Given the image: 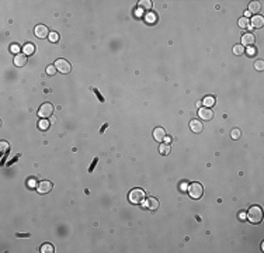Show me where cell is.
Segmentation results:
<instances>
[{
    "mask_svg": "<svg viewBox=\"0 0 264 253\" xmlns=\"http://www.w3.org/2000/svg\"><path fill=\"white\" fill-rule=\"evenodd\" d=\"M153 138H154V141H157V142H162V141H164V138H166V131H164V128H162V126H157V128H154V131H153Z\"/></svg>",
    "mask_w": 264,
    "mask_h": 253,
    "instance_id": "obj_10",
    "label": "cell"
},
{
    "mask_svg": "<svg viewBox=\"0 0 264 253\" xmlns=\"http://www.w3.org/2000/svg\"><path fill=\"white\" fill-rule=\"evenodd\" d=\"M164 142L170 143V142H171V136H167V135H166V138H164Z\"/></svg>",
    "mask_w": 264,
    "mask_h": 253,
    "instance_id": "obj_37",
    "label": "cell"
},
{
    "mask_svg": "<svg viewBox=\"0 0 264 253\" xmlns=\"http://www.w3.org/2000/svg\"><path fill=\"white\" fill-rule=\"evenodd\" d=\"M41 252L42 253H53L55 252V248H53L51 243H44L41 246Z\"/></svg>",
    "mask_w": 264,
    "mask_h": 253,
    "instance_id": "obj_19",
    "label": "cell"
},
{
    "mask_svg": "<svg viewBox=\"0 0 264 253\" xmlns=\"http://www.w3.org/2000/svg\"><path fill=\"white\" fill-rule=\"evenodd\" d=\"M139 6H141V8L151 10V8H152V2H151V0H142V2H139Z\"/></svg>",
    "mask_w": 264,
    "mask_h": 253,
    "instance_id": "obj_22",
    "label": "cell"
},
{
    "mask_svg": "<svg viewBox=\"0 0 264 253\" xmlns=\"http://www.w3.org/2000/svg\"><path fill=\"white\" fill-rule=\"evenodd\" d=\"M244 52H246V48H244L243 45H235V46H233V53L237 55V56L243 55Z\"/></svg>",
    "mask_w": 264,
    "mask_h": 253,
    "instance_id": "obj_20",
    "label": "cell"
},
{
    "mask_svg": "<svg viewBox=\"0 0 264 253\" xmlns=\"http://www.w3.org/2000/svg\"><path fill=\"white\" fill-rule=\"evenodd\" d=\"M254 68H256V70H263V69H264V61H263V59H259V61H256V63H254Z\"/></svg>",
    "mask_w": 264,
    "mask_h": 253,
    "instance_id": "obj_25",
    "label": "cell"
},
{
    "mask_svg": "<svg viewBox=\"0 0 264 253\" xmlns=\"http://www.w3.org/2000/svg\"><path fill=\"white\" fill-rule=\"evenodd\" d=\"M145 198H146V194H145V191H143L142 188H134L128 194V200L132 204H141V203L145 201Z\"/></svg>",
    "mask_w": 264,
    "mask_h": 253,
    "instance_id": "obj_2",
    "label": "cell"
},
{
    "mask_svg": "<svg viewBox=\"0 0 264 253\" xmlns=\"http://www.w3.org/2000/svg\"><path fill=\"white\" fill-rule=\"evenodd\" d=\"M55 72H56V68L53 65H49L48 68H46V75L48 76H52V75H55Z\"/></svg>",
    "mask_w": 264,
    "mask_h": 253,
    "instance_id": "obj_28",
    "label": "cell"
},
{
    "mask_svg": "<svg viewBox=\"0 0 264 253\" xmlns=\"http://www.w3.org/2000/svg\"><path fill=\"white\" fill-rule=\"evenodd\" d=\"M27 186H28L30 188H35V187H38V183H37V180L34 179V177H31V179L27 180Z\"/></svg>",
    "mask_w": 264,
    "mask_h": 253,
    "instance_id": "obj_24",
    "label": "cell"
},
{
    "mask_svg": "<svg viewBox=\"0 0 264 253\" xmlns=\"http://www.w3.org/2000/svg\"><path fill=\"white\" fill-rule=\"evenodd\" d=\"M17 236H18V238H28L30 235H28V233H17Z\"/></svg>",
    "mask_w": 264,
    "mask_h": 253,
    "instance_id": "obj_36",
    "label": "cell"
},
{
    "mask_svg": "<svg viewBox=\"0 0 264 253\" xmlns=\"http://www.w3.org/2000/svg\"><path fill=\"white\" fill-rule=\"evenodd\" d=\"M94 90V93H96V96H97L98 98H100V101H104V98L101 97V94H100V91H98V90H96V89H93Z\"/></svg>",
    "mask_w": 264,
    "mask_h": 253,
    "instance_id": "obj_34",
    "label": "cell"
},
{
    "mask_svg": "<svg viewBox=\"0 0 264 253\" xmlns=\"http://www.w3.org/2000/svg\"><path fill=\"white\" fill-rule=\"evenodd\" d=\"M250 23H252V27H254V28H261V27L264 25V17L256 14V16L252 18Z\"/></svg>",
    "mask_w": 264,
    "mask_h": 253,
    "instance_id": "obj_13",
    "label": "cell"
},
{
    "mask_svg": "<svg viewBox=\"0 0 264 253\" xmlns=\"http://www.w3.org/2000/svg\"><path fill=\"white\" fill-rule=\"evenodd\" d=\"M48 38H49V41H51V42H58V41H59V35H58V33H53V31L49 34Z\"/></svg>",
    "mask_w": 264,
    "mask_h": 253,
    "instance_id": "obj_26",
    "label": "cell"
},
{
    "mask_svg": "<svg viewBox=\"0 0 264 253\" xmlns=\"http://www.w3.org/2000/svg\"><path fill=\"white\" fill-rule=\"evenodd\" d=\"M240 134H242V132H240V130H237V128H235V130H232V132H231V136L233 139H239L240 138Z\"/></svg>",
    "mask_w": 264,
    "mask_h": 253,
    "instance_id": "obj_27",
    "label": "cell"
},
{
    "mask_svg": "<svg viewBox=\"0 0 264 253\" xmlns=\"http://www.w3.org/2000/svg\"><path fill=\"white\" fill-rule=\"evenodd\" d=\"M34 51H35V45L34 44H25L24 46H23V52L25 53V55H33Z\"/></svg>",
    "mask_w": 264,
    "mask_h": 253,
    "instance_id": "obj_16",
    "label": "cell"
},
{
    "mask_svg": "<svg viewBox=\"0 0 264 253\" xmlns=\"http://www.w3.org/2000/svg\"><path fill=\"white\" fill-rule=\"evenodd\" d=\"M156 20V16H154V14H149V16H146V21H149V23H151V21H154Z\"/></svg>",
    "mask_w": 264,
    "mask_h": 253,
    "instance_id": "obj_31",
    "label": "cell"
},
{
    "mask_svg": "<svg viewBox=\"0 0 264 253\" xmlns=\"http://www.w3.org/2000/svg\"><path fill=\"white\" fill-rule=\"evenodd\" d=\"M38 128H40L41 131H46L49 128V121L45 118H41V121L38 123Z\"/></svg>",
    "mask_w": 264,
    "mask_h": 253,
    "instance_id": "obj_21",
    "label": "cell"
},
{
    "mask_svg": "<svg viewBox=\"0 0 264 253\" xmlns=\"http://www.w3.org/2000/svg\"><path fill=\"white\" fill-rule=\"evenodd\" d=\"M202 193H204V188L199 183H191L190 186H188V196H190L191 198H194V200L201 198V197H202Z\"/></svg>",
    "mask_w": 264,
    "mask_h": 253,
    "instance_id": "obj_3",
    "label": "cell"
},
{
    "mask_svg": "<svg viewBox=\"0 0 264 253\" xmlns=\"http://www.w3.org/2000/svg\"><path fill=\"white\" fill-rule=\"evenodd\" d=\"M260 8H261V3H259V2H250L249 3V10L247 11L250 13V14H257V13L260 11Z\"/></svg>",
    "mask_w": 264,
    "mask_h": 253,
    "instance_id": "obj_15",
    "label": "cell"
},
{
    "mask_svg": "<svg viewBox=\"0 0 264 253\" xmlns=\"http://www.w3.org/2000/svg\"><path fill=\"white\" fill-rule=\"evenodd\" d=\"M107 126H108V125H107V124H104V125H103V128H101V132H104V130H106Z\"/></svg>",
    "mask_w": 264,
    "mask_h": 253,
    "instance_id": "obj_38",
    "label": "cell"
},
{
    "mask_svg": "<svg viewBox=\"0 0 264 253\" xmlns=\"http://www.w3.org/2000/svg\"><path fill=\"white\" fill-rule=\"evenodd\" d=\"M202 104L207 107V108H211V107L215 104V97H214V96H207V97L204 98Z\"/></svg>",
    "mask_w": 264,
    "mask_h": 253,
    "instance_id": "obj_17",
    "label": "cell"
},
{
    "mask_svg": "<svg viewBox=\"0 0 264 253\" xmlns=\"http://www.w3.org/2000/svg\"><path fill=\"white\" fill-rule=\"evenodd\" d=\"M198 115L201 120H205V121H209V120L214 117V113H212L211 108H207V107H201L198 111Z\"/></svg>",
    "mask_w": 264,
    "mask_h": 253,
    "instance_id": "obj_8",
    "label": "cell"
},
{
    "mask_svg": "<svg viewBox=\"0 0 264 253\" xmlns=\"http://www.w3.org/2000/svg\"><path fill=\"white\" fill-rule=\"evenodd\" d=\"M34 33H35V35H37L38 38H46V37H49V34H51L48 27H46V25H42V24L37 25L35 30H34Z\"/></svg>",
    "mask_w": 264,
    "mask_h": 253,
    "instance_id": "obj_7",
    "label": "cell"
},
{
    "mask_svg": "<svg viewBox=\"0 0 264 253\" xmlns=\"http://www.w3.org/2000/svg\"><path fill=\"white\" fill-rule=\"evenodd\" d=\"M247 53H249V55H254V53H256V48H250V49H247Z\"/></svg>",
    "mask_w": 264,
    "mask_h": 253,
    "instance_id": "obj_35",
    "label": "cell"
},
{
    "mask_svg": "<svg viewBox=\"0 0 264 253\" xmlns=\"http://www.w3.org/2000/svg\"><path fill=\"white\" fill-rule=\"evenodd\" d=\"M27 55L25 53H18V55H16L14 56V65L18 66V68H23V66L27 65Z\"/></svg>",
    "mask_w": 264,
    "mask_h": 253,
    "instance_id": "obj_12",
    "label": "cell"
},
{
    "mask_svg": "<svg viewBox=\"0 0 264 253\" xmlns=\"http://www.w3.org/2000/svg\"><path fill=\"white\" fill-rule=\"evenodd\" d=\"M52 188H53V184L51 181H48V180H44V181L38 183L37 190L40 194H48L49 191H52Z\"/></svg>",
    "mask_w": 264,
    "mask_h": 253,
    "instance_id": "obj_6",
    "label": "cell"
},
{
    "mask_svg": "<svg viewBox=\"0 0 264 253\" xmlns=\"http://www.w3.org/2000/svg\"><path fill=\"white\" fill-rule=\"evenodd\" d=\"M250 23H249V18H246V17H242V18H239V27H242V28H247V27H250Z\"/></svg>",
    "mask_w": 264,
    "mask_h": 253,
    "instance_id": "obj_23",
    "label": "cell"
},
{
    "mask_svg": "<svg viewBox=\"0 0 264 253\" xmlns=\"http://www.w3.org/2000/svg\"><path fill=\"white\" fill-rule=\"evenodd\" d=\"M239 219H240V221H244V219H246V212H243V211L239 212Z\"/></svg>",
    "mask_w": 264,
    "mask_h": 253,
    "instance_id": "obj_32",
    "label": "cell"
},
{
    "mask_svg": "<svg viewBox=\"0 0 264 253\" xmlns=\"http://www.w3.org/2000/svg\"><path fill=\"white\" fill-rule=\"evenodd\" d=\"M254 41H256V37L252 33H246L242 35V45L243 46H250L254 44Z\"/></svg>",
    "mask_w": 264,
    "mask_h": 253,
    "instance_id": "obj_9",
    "label": "cell"
},
{
    "mask_svg": "<svg viewBox=\"0 0 264 253\" xmlns=\"http://www.w3.org/2000/svg\"><path fill=\"white\" fill-rule=\"evenodd\" d=\"M55 68H56V70H59L61 73H69L70 69H72V66H70V63L66 59H63V58H61V59H56V62H55Z\"/></svg>",
    "mask_w": 264,
    "mask_h": 253,
    "instance_id": "obj_5",
    "label": "cell"
},
{
    "mask_svg": "<svg viewBox=\"0 0 264 253\" xmlns=\"http://www.w3.org/2000/svg\"><path fill=\"white\" fill-rule=\"evenodd\" d=\"M0 145H2V151H3V152H6V151L8 149V143H7V142L2 141V143H0Z\"/></svg>",
    "mask_w": 264,
    "mask_h": 253,
    "instance_id": "obj_30",
    "label": "cell"
},
{
    "mask_svg": "<svg viewBox=\"0 0 264 253\" xmlns=\"http://www.w3.org/2000/svg\"><path fill=\"white\" fill-rule=\"evenodd\" d=\"M10 51H11V52H14L16 55H18V53H20V46H18L17 44H13L11 46H10Z\"/></svg>",
    "mask_w": 264,
    "mask_h": 253,
    "instance_id": "obj_29",
    "label": "cell"
},
{
    "mask_svg": "<svg viewBox=\"0 0 264 253\" xmlns=\"http://www.w3.org/2000/svg\"><path fill=\"white\" fill-rule=\"evenodd\" d=\"M52 114H53V104H51V103H44V104L40 107V110H38V115H40L41 118L46 120Z\"/></svg>",
    "mask_w": 264,
    "mask_h": 253,
    "instance_id": "obj_4",
    "label": "cell"
},
{
    "mask_svg": "<svg viewBox=\"0 0 264 253\" xmlns=\"http://www.w3.org/2000/svg\"><path fill=\"white\" fill-rule=\"evenodd\" d=\"M159 152H160V155L166 156L170 153V145L169 143H162L160 146H159Z\"/></svg>",
    "mask_w": 264,
    "mask_h": 253,
    "instance_id": "obj_18",
    "label": "cell"
},
{
    "mask_svg": "<svg viewBox=\"0 0 264 253\" xmlns=\"http://www.w3.org/2000/svg\"><path fill=\"white\" fill-rule=\"evenodd\" d=\"M246 219H249L252 224H259L261 219H263V211L259 205H253L250 207L249 212L246 214Z\"/></svg>",
    "mask_w": 264,
    "mask_h": 253,
    "instance_id": "obj_1",
    "label": "cell"
},
{
    "mask_svg": "<svg viewBox=\"0 0 264 253\" xmlns=\"http://www.w3.org/2000/svg\"><path fill=\"white\" fill-rule=\"evenodd\" d=\"M145 207L152 211H156L159 208V201L154 198V197H149V198H145Z\"/></svg>",
    "mask_w": 264,
    "mask_h": 253,
    "instance_id": "obj_11",
    "label": "cell"
},
{
    "mask_svg": "<svg viewBox=\"0 0 264 253\" xmlns=\"http://www.w3.org/2000/svg\"><path fill=\"white\" fill-rule=\"evenodd\" d=\"M190 128L192 132L199 134V132L202 131V124L199 123V120H192V121H190Z\"/></svg>",
    "mask_w": 264,
    "mask_h": 253,
    "instance_id": "obj_14",
    "label": "cell"
},
{
    "mask_svg": "<svg viewBox=\"0 0 264 253\" xmlns=\"http://www.w3.org/2000/svg\"><path fill=\"white\" fill-rule=\"evenodd\" d=\"M97 162H98V159H97V158H96V159L93 160V163H91V166H90L89 171H93V169H94V166H96V163H97Z\"/></svg>",
    "mask_w": 264,
    "mask_h": 253,
    "instance_id": "obj_33",
    "label": "cell"
}]
</instances>
